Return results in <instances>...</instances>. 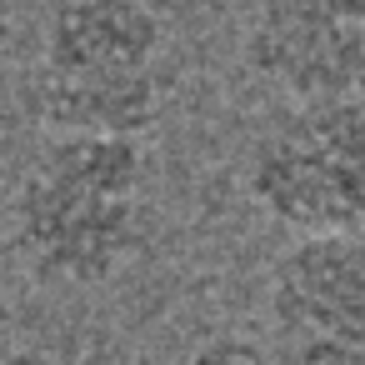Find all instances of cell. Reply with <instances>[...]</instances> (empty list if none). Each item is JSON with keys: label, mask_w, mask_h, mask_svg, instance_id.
I'll return each instance as SVG.
<instances>
[{"label": "cell", "mask_w": 365, "mask_h": 365, "mask_svg": "<svg viewBox=\"0 0 365 365\" xmlns=\"http://www.w3.org/2000/svg\"><path fill=\"white\" fill-rule=\"evenodd\" d=\"M6 220L36 285L101 290L155 235V160L130 135H46L11 190Z\"/></svg>", "instance_id": "6da1fadb"}, {"label": "cell", "mask_w": 365, "mask_h": 365, "mask_svg": "<svg viewBox=\"0 0 365 365\" xmlns=\"http://www.w3.org/2000/svg\"><path fill=\"white\" fill-rule=\"evenodd\" d=\"M170 31L155 0H61L41 26L31 115L46 135H130L160 120Z\"/></svg>", "instance_id": "7a4b0ae2"}, {"label": "cell", "mask_w": 365, "mask_h": 365, "mask_svg": "<svg viewBox=\"0 0 365 365\" xmlns=\"http://www.w3.org/2000/svg\"><path fill=\"white\" fill-rule=\"evenodd\" d=\"M250 205L295 235L365 225V101L290 106L255 130L240 160Z\"/></svg>", "instance_id": "3957f363"}, {"label": "cell", "mask_w": 365, "mask_h": 365, "mask_svg": "<svg viewBox=\"0 0 365 365\" xmlns=\"http://www.w3.org/2000/svg\"><path fill=\"white\" fill-rule=\"evenodd\" d=\"M280 365H365V235H295L265 275Z\"/></svg>", "instance_id": "277c9868"}, {"label": "cell", "mask_w": 365, "mask_h": 365, "mask_svg": "<svg viewBox=\"0 0 365 365\" xmlns=\"http://www.w3.org/2000/svg\"><path fill=\"white\" fill-rule=\"evenodd\" d=\"M240 61L290 106L365 101V0H255Z\"/></svg>", "instance_id": "5b68a950"}, {"label": "cell", "mask_w": 365, "mask_h": 365, "mask_svg": "<svg viewBox=\"0 0 365 365\" xmlns=\"http://www.w3.org/2000/svg\"><path fill=\"white\" fill-rule=\"evenodd\" d=\"M170 365H280L275 350H265L250 335H205L195 345H185Z\"/></svg>", "instance_id": "8992f818"}, {"label": "cell", "mask_w": 365, "mask_h": 365, "mask_svg": "<svg viewBox=\"0 0 365 365\" xmlns=\"http://www.w3.org/2000/svg\"><path fill=\"white\" fill-rule=\"evenodd\" d=\"M0 365H76V360H66L56 350H41V345H21L11 355H0Z\"/></svg>", "instance_id": "52a82bcc"}, {"label": "cell", "mask_w": 365, "mask_h": 365, "mask_svg": "<svg viewBox=\"0 0 365 365\" xmlns=\"http://www.w3.org/2000/svg\"><path fill=\"white\" fill-rule=\"evenodd\" d=\"M21 11H26V0H0V41H11L16 21H21Z\"/></svg>", "instance_id": "ba28073f"}]
</instances>
